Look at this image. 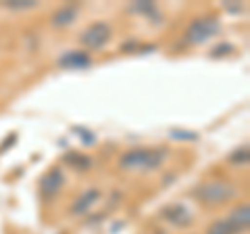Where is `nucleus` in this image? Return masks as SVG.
I'll use <instances>...</instances> for the list:
<instances>
[{
  "instance_id": "obj_1",
  "label": "nucleus",
  "mask_w": 250,
  "mask_h": 234,
  "mask_svg": "<svg viewBox=\"0 0 250 234\" xmlns=\"http://www.w3.org/2000/svg\"><path fill=\"white\" fill-rule=\"evenodd\" d=\"M165 161V151H148V149H136L125 153L119 165L127 171H150L163 165Z\"/></svg>"
},
{
  "instance_id": "obj_2",
  "label": "nucleus",
  "mask_w": 250,
  "mask_h": 234,
  "mask_svg": "<svg viewBox=\"0 0 250 234\" xmlns=\"http://www.w3.org/2000/svg\"><path fill=\"white\" fill-rule=\"evenodd\" d=\"M236 186L225 182V180H210L196 186L194 194L198 197V201L207 203V205H221V203H228L236 197Z\"/></svg>"
},
{
  "instance_id": "obj_3",
  "label": "nucleus",
  "mask_w": 250,
  "mask_h": 234,
  "mask_svg": "<svg viewBox=\"0 0 250 234\" xmlns=\"http://www.w3.org/2000/svg\"><path fill=\"white\" fill-rule=\"evenodd\" d=\"M217 32H219V21L215 17H202V19H196L188 27L186 40L192 44H202V42H207L208 38H213Z\"/></svg>"
},
{
  "instance_id": "obj_4",
  "label": "nucleus",
  "mask_w": 250,
  "mask_h": 234,
  "mask_svg": "<svg viewBox=\"0 0 250 234\" xmlns=\"http://www.w3.org/2000/svg\"><path fill=\"white\" fill-rule=\"evenodd\" d=\"M80 40H82V44L85 46V48L98 50L111 40V27H108L106 23H92V25H88L82 32Z\"/></svg>"
},
{
  "instance_id": "obj_5",
  "label": "nucleus",
  "mask_w": 250,
  "mask_h": 234,
  "mask_svg": "<svg viewBox=\"0 0 250 234\" xmlns=\"http://www.w3.org/2000/svg\"><path fill=\"white\" fill-rule=\"evenodd\" d=\"M163 215H165V220L179 226V228H186V226L192 224V213L188 211V207L182 205V203H173V205L165 207L163 209Z\"/></svg>"
},
{
  "instance_id": "obj_6",
  "label": "nucleus",
  "mask_w": 250,
  "mask_h": 234,
  "mask_svg": "<svg viewBox=\"0 0 250 234\" xmlns=\"http://www.w3.org/2000/svg\"><path fill=\"white\" fill-rule=\"evenodd\" d=\"M59 65L65 69H85L92 65V59L85 52L80 50H69L59 59Z\"/></svg>"
},
{
  "instance_id": "obj_7",
  "label": "nucleus",
  "mask_w": 250,
  "mask_h": 234,
  "mask_svg": "<svg viewBox=\"0 0 250 234\" xmlns=\"http://www.w3.org/2000/svg\"><path fill=\"white\" fill-rule=\"evenodd\" d=\"M61 186H62V171L61 169H50L40 180V190H42L44 197H54V194H59Z\"/></svg>"
},
{
  "instance_id": "obj_8",
  "label": "nucleus",
  "mask_w": 250,
  "mask_h": 234,
  "mask_svg": "<svg viewBox=\"0 0 250 234\" xmlns=\"http://www.w3.org/2000/svg\"><path fill=\"white\" fill-rule=\"evenodd\" d=\"M229 224V228L233 232H242V230H246L248 228V224H250V207L248 205H240L236 207L233 211L229 213V217L225 220Z\"/></svg>"
},
{
  "instance_id": "obj_9",
  "label": "nucleus",
  "mask_w": 250,
  "mask_h": 234,
  "mask_svg": "<svg viewBox=\"0 0 250 234\" xmlns=\"http://www.w3.org/2000/svg\"><path fill=\"white\" fill-rule=\"evenodd\" d=\"M77 17V6L75 4H67V6H62V9H59L57 13L52 15V23L54 25H59V27H67V25H71V23L75 21Z\"/></svg>"
},
{
  "instance_id": "obj_10",
  "label": "nucleus",
  "mask_w": 250,
  "mask_h": 234,
  "mask_svg": "<svg viewBox=\"0 0 250 234\" xmlns=\"http://www.w3.org/2000/svg\"><path fill=\"white\" fill-rule=\"evenodd\" d=\"M98 197H100V190H96V188L83 192L82 197L75 201V205L71 207V211H73V213H85V211H88V209L94 205V203L98 201Z\"/></svg>"
},
{
  "instance_id": "obj_11",
  "label": "nucleus",
  "mask_w": 250,
  "mask_h": 234,
  "mask_svg": "<svg viewBox=\"0 0 250 234\" xmlns=\"http://www.w3.org/2000/svg\"><path fill=\"white\" fill-rule=\"evenodd\" d=\"M65 161L69 163V165H73L75 169H80V171H85V169L92 165V161L88 157H83V155H73V153H67L65 155Z\"/></svg>"
},
{
  "instance_id": "obj_12",
  "label": "nucleus",
  "mask_w": 250,
  "mask_h": 234,
  "mask_svg": "<svg viewBox=\"0 0 250 234\" xmlns=\"http://www.w3.org/2000/svg\"><path fill=\"white\" fill-rule=\"evenodd\" d=\"M36 2L34 0H11V2H6V9L11 11H27V9H34Z\"/></svg>"
},
{
  "instance_id": "obj_13",
  "label": "nucleus",
  "mask_w": 250,
  "mask_h": 234,
  "mask_svg": "<svg viewBox=\"0 0 250 234\" xmlns=\"http://www.w3.org/2000/svg\"><path fill=\"white\" fill-rule=\"evenodd\" d=\"M207 234H236V232L229 228V224L225 220H219V222H215L213 226H210Z\"/></svg>"
},
{
  "instance_id": "obj_14",
  "label": "nucleus",
  "mask_w": 250,
  "mask_h": 234,
  "mask_svg": "<svg viewBox=\"0 0 250 234\" xmlns=\"http://www.w3.org/2000/svg\"><path fill=\"white\" fill-rule=\"evenodd\" d=\"M131 9L138 11L140 15H154V17H156V6L152 2H136Z\"/></svg>"
},
{
  "instance_id": "obj_15",
  "label": "nucleus",
  "mask_w": 250,
  "mask_h": 234,
  "mask_svg": "<svg viewBox=\"0 0 250 234\" xmlns=\"http://www.w3.org/2000/svg\"><path fill=\"white\" fill-rule=\"evenodd\" d=\"M229 159H231V161H236V163H246V161H248V146L233 151V155H229Z\"/></svg>"
},
{
  "instance_id": "obj_16",
  "label": "nucleus",
  "mask_w": 250,
  "mask_h": 234,
  "mask_svg": "<svg viewBox=\"0 0 250 234\" xmlns=\"http://www.w3.org/2000/svg\"><path fill=\"white\" fill-rule=\"evenodd\" d=\"M171 136L182 138V140H196V134H194V132H182V130H171Z\"/></svg>"
},
{
  "instance_id": "obj_17",
  "label": "nucleus",
  "mask_w": 250,
  "mask_h": 234,
  "mask_svg": "<svg viewBox=\"0 0 250 234\" xmlns=\"http://www.w3.org/2000/svg\"><path fill=\"white\" fill-rule=\"evenodd\" d=\"M228 50H231V46L229 44H221V46H217V48H213V57H221V54H225Z\"/></svg>"
}]
</instances>
